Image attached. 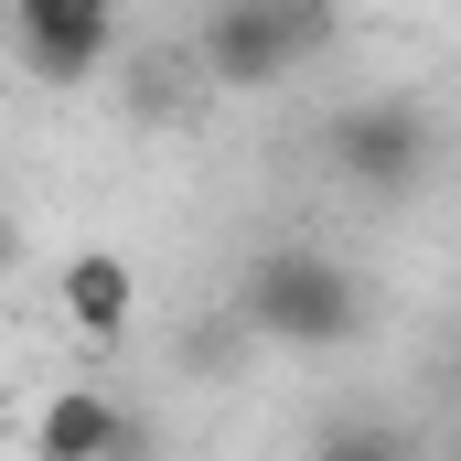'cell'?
I'll use <instances>...</instances> for the list:
<instances>
[{"mask_svg": "<svg viewBox=\"0 0 461 461\" xmlns=\"http://www.w3.org/2000/svg\"><path fill=\"white\" fill-rule=\"evenodd\" d=\"M312 461H429V440H419L408 419H375V408H354V419H333V429L312 440Z\"/></svg>", "mask_w": 461, "mask_h": 461, "instance_id": "cell-7", "label": "cell"}, {"mask_svg": "<svg viewBox=\"0 0 461 461\" xmlns=\"http://www.w3.org/2000/svg\"><path fill=\"white\" fill-rule=\"evenodd\" d=\"M108 429H118L108 386H65V397H43V419H32V461H108Z\"/></svg>", "mask_w": 461, "mask_h": 461, "instance_id": "cell-6", "label": "cell"}, {"mask_svg": "<svg viewBox=\"0 0 461 461\" xmlns=\"http://www.w3.org/2000/svg\"><path fill=\"white\" fill-rule=\"evenodd\" d=\"M11 258H22V226H11V215H0V279H11Z\"/></svg>", "mask_w": 461, "mask_h": 461, "instance_id": "cell-9", "label": "cell"}, {"mask_svg": "<svg viewBox=\"0 0 461 461\" xmlns=\"http://www.w3.org/2000/svg\"><path fill=\"white\" fill-rule=\"evenodd\" d=\"M108 461H150V419H140V408H118V429H108Z\"/></svg>", "mask_w": 461, "mask_h": 461, "instance_id": "cell-8", "label": "cell"}, {"mask_svg": "<svg viewBox=\"0 0 461 461\" xmlns=\"http://www.w3.org/2000/svg\"><path fill=\"white\" fill-rule=\"evenodd\" d=\"M322 43H333V0H215V22H204V43H194V76L258 97V86H279L290 65H312Z\"/></svg>", "mask_w": 461, "mask_h": 461, "instance_id": "cell-2", "label": "cell"}, {"mask_svg": "<svg viewBox=\"0 0 461 461\" xmlns=\"http://www.w3.org/2000/svg\"><path fill=\"white\" fill-rule=\"evenodd\" d=\"M333 172L344 183H365L375 204H408L419 183H429V161H440V118L419 108V97H365V108L333 118Z\"/></svg>", "mask_w": 461, "mask_h": 461, "instance_id": "cell-3", "label": "cell"}, {"mask_svg": "<svg viewBox=\"0 0 461 461\" xmlns=\"http://www.w3.org/2000/svg\"><path fill=\"white\" fill-rule=\"evenodd\" d=\"M65 322L76 333H97V344H118L129 333V312H140V279H129V258H108V247H86V258H65Z\"/></svg>", "mask_w": 461, "mask_h": 461, "instance_id": "cell-5", "label": "cell"}, {"mask_svg": "<svg viewBox=\"0 0 461 461\" xmlns=\"http://www.w3.org/2000/svg\"><path fill=\"white\" fill-rule=\"evenodd\" d=\"M118 54V0H22V65L32 86H86Z\"/></svg>", "mask_w": 461, "mask_h": 461, "instance_id": "cell-4", "label": "cell"}, {"mask_svg": "<svg viewBox=\"0 0 461 461\" xmlns=\"http://www.w3.org/2000/svg\"><path fill=\"white\" fill-rule=\"evenodd\" d=\"M236 322H247V344L333 354V344L365 333V290H354L344 258H322V247H268V258H247V279H236Z\"/></svg>", "mask_w": 461, "mask_h": 461, "instance_id": "cell-1", "label": "cell"}]
</instances>
